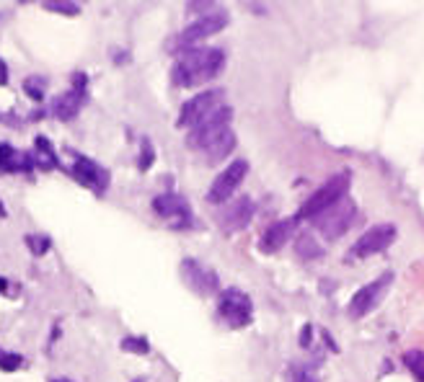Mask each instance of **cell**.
Listing matches in <instances>:
<instances>
[{
  "label": "cell",
  "instance_id": "cell-3",
  "mask_svg": "<svg viewBox=\"0 0 424 382\" xmlns=\"http://www.w3.org/2000/svg\"><path fill=\"white\" fill-rule=\"evenodd\" d=\"M225 26H228V13L223 8H212V11H207L205 16L194 18V21L179 34L174 49H189L192 52V49H197L194 44H199L202 39L212 37V34H218V31H223Z\"/></svg>",
  "mask_w": 424,
  "mask_h": 382
},
{
  "label": "cell",
  "instance_id": "cell-4",
  "mask_svg": "<svg viewBox=\"0 0 424 382\" xmlns=\"http://www.w3.org/2000/svg\"><path fill=\"white\" fill-rule=\"evenodd\" d=\"M355 217H357L355 202H352V199H341L339 204H334L331 210L318 215L313 222H316V230L321 232L326 240H336L349 230V225L355 222Z\"/></svg>",
  "mask_w": 424,
  "mask_h": 382
},
{
  "label": "cell",
  "instance_id": "cell-10",
  "mask_svg": "<svg viewBox=\"0 0 424 382\" xmlns=\"http://www.w3.org/2000/svg\"><path fill=\"white\" fill-rule=\"evenodd\" d=\"M391 274H386L383 279H375V282H370L367 287H363L360 292L352 297V302H349V315L352 318H363V315H367L372 310V307L378 305L380 297L386 294L388 285H391Z\"/></svg>",
  "mask_w": 424,
  "mask_h": 382
},
{
  "label": "cell",
  "instance_id": "cell-19",
  "mask_svg": "<svg viewBox=\"0 0 424 382\" xmlns=\"http://www.w3.org/2000/svg\"><path fill=\"white\" fill-rule=\"evenodd\" d=\"M295 248H298V253L303 256V258H316V256H321V248L313 243L311 235H300Z\"/></svg>",
  "mask_w": 424,
  "mask_h": 382
},
{
  "label": "cell",
  "instance_id": "cell-6",
  "mask_svg": "<svg viewBox=\"0 0 424 382\" xmlns=\"http://www.w3.org/2000/svg\"><path fill=\"white\" fill-rule=\"evenodd\" d=\"M246 171H249V163L246 160H235L228 168L218 173V179L212 181L210 191H207V202L210 204H225L233 199L235 189L241 186V181L246 179Z\"/></svg>",
  "mask_w": 424,
  "mask_h": 382
},
{
  "label": "cell",
  "instance_id": "cell-13",
  "mask_svg": "<svg viewBox=\"0 0 424 382\" xmlns=\"http://www.w3.org/2000/svg\"><path fill=\"white\" fill-rule=\"evenodd\" d=\"M153 210L158 212L160 217L171 220L176 227H182L189 222V207H187V202H184L182 196H176V194L158 196V199L153 202Z\"/></svg>",
  "mask_w": 424,
  "mask_h": 382
},
{
  "label": "cell",
  "instance_id": "cell-21",
  "mask_svg": "<svg viewBox=\"0 0 424 382\" xmlns=\"http://www.w3.org/2000/svg\"><path fill=\"white\" fill-rule=\"evenodd\" d=\"M288 382H311V377L305 375V372H293V375L288 377Z\"/></svg>",
  "mask_w": 424,
  "mask_h": 382
},
{
  "label": "cell",
  "instance_id": "cell-9",
  "mask_svg": "<svg viewBox=\"0 0 424 382\" xmlns=\"http://www.w3.org/2000/svg\"><path fill=\"white\" fill-rule=\"evenodd\" d=\"M396 240V227L394 225H375L370 230H365L360 238L355 240V246H352V256H375L380 251H386L391 243Z\"/></svg>",
  "mask_w": 424,
  "mask_h": 382
},
{
  "label": "cell",
  "instance_id": "cell-1",
  "mask_svg": "<svg viewBox=\"0 0 424 382\" xmlns=\"http://www.w3.org/2000/svg\"><path fill=\"white\" fill-rule=\"evenodd\" d=\"M223 65H225L223 49H192L176 62L171 78L179 88H192L215 80L223 73Z\"/></svg>",
  "mask_w": 424,
  "mask_h": 382
},
{
  "label": "cell",
  "instance_id": "cell-8",
  "mask_svg": "<svg viewBox=\"0 0 424 382\" xmlns=\"http://www.w3.org/2000/svg\"><path fill=\"white\" fill-rule=\"evenodd\" d=\"M218 106H223V90H205L189 98L182 106V117H179V127L194 129L202 119H207Z\"/></svg>",
  "mask_w": 424,
  "mask_h": 382
},
{
  "label": "cell",
  "instance_id": "cell-14",
  "mask_svg": "<svg viewBox=\"0 0 424 382\" xmlns=\"http://www.w3.org/2000/svg\"><path fill=\"white\" fill-rule=\"evenodd\" d=\"M293 230H295V220H280V222H272V225L261 232L259 246H261L264 253H274V251H280V248L288 243Z\"/></svg>",
  "mask_w": 424,
  "mask_h": 382
},
{
  "label": "cell",
  "instance_id": "cell-12",
  "mask_svg": "<svg viewBox=\"0 0 424 382\" xmlns=\"http://www.w3.org/2000/svg\"><path fill=\"white\" fill-rule=\"evenodd\" d=\"M182 274L184 279H187V285H189L192 290H197L199 294H212L218 290V274L205 269L202 263L192 261V258H187V261L182 263Z\"/></svg>",
  "mask_w": 424,
  "mask_h": 382
},
{
  "label": "cell",
  "instance_id": "cell-7",
  "mask_svg": "<svg viewBox=\"0 0 424 382\" xmlns=\"http://www.w3.org/2000/svg\"><path fill=\"white\" fill-rule=\"evenodd\" d=\"M220 318L230 326V328H243L249 326L254 318V307H251L249 294H243L241 290H225L220 294Z\"/></svg>",
  "mask_w": 424,
  "mask_h": 382
},
{
  "label": "cell",
  "instance_id": "cell-2",
  "mask_svg": "<svg viewBox=\"0 0 424 382\" xmlns=\"http://www.w3.org/2000/svg\"><path fill=\"white\" fill-rule=\"evenodd\" d=\"M347 189H349V173H339L318 189L316 194L303 204V210L298 217L300 220H316L318 215H324L326 210H331L334 204H339L341 199H347Z\"/></svg>",
  "mask_w": 424,
  "mask_h": 382
},
{
  "label": "cell",
  "instance_id": "cell-16",
  "mask_svg": "<svg viewBox=\"0 0 424 382\" xmlns=\"http://www.w3.org/2000/svg\"><path fill=\"white\" fill-rule=\"evenodd\" d=\"M76 173H78V179L83 181V184H88V186H104V181H106V176L101 173L99 165L88 163V160H81V163L76 165Z\"/></svg>",
  "mask_w": 424,
  "mask_h": 382
},
{
  "label": "cell",
  "instance_id": "cell-22",
  "mask_svg": "<svg viewBox=\"0 0 424 382\" xmlns=\"http://www.w3.org/2000/svg\"><path fill=\"white\" fill-rule=\"evenodd\" d=\"M124 346H127V349H140V352H145V344H140V341H124Z\"/></svg>",
  "mask_w": 424,
  "mask_h": 382
},
{
  "label": "cell",
  "instance_id": "cell-23",
  "mask_svg": "<svg viewBox=\"0 0 424 382\" xmlns=\"http://www.w3.org/2000/svg\"><path fill=\"white\" fill-rule=\"evenodd\" d=\"M0 217H3V204H0Z\"/></svg>",
  "mask_w": 424,
  "mask_h": 382
},
{
  "label": "cell",
  "instance_id": "cell-11",
  "mask_svg": "<svg viewBox=\"0 0 424 382\" xmlns=\"http://www.w3.org/2000/svg\"><path fill=\"white\" fill-rule=\"evenodd\" d=\"M251 217H254V204H251L249 196H238V199H233L220 210V225L228 232L243 230L251 222Z\"/></svg>",
  "mask_w": 424,
  "mask_h": 382
},
{
  "label": "cell",
  "instance_id": "cell-20",
  "mask_svg": "<svg viewBox=\"0 0 424 382\" xmlns=\"http://www.w3.org/2000/svg\"><path fill=\"white\" fill-rule=\"evenodd\" d=\"M151 157H153V150H151V145L145 143V155L140 157V165H143V168H148V165H151Z\"/></svg>",
  "mask_w": 424,
  "mask_h": 382
},
{
  "label": "cell",
  "instance_id": "cell-18",
  "mask_svg": "<svg viewBox=\"0 0 424 382\" xmlns=\"http://www.w3.org/2000/svg\"><path fill=\"white\" fill-rule=\"evenodd\" d=\"M404 364L419 382H424V352H406L404 354Z\"/></svg>",
  "mask_w": 424,
  "mask_h": 382
},
{
  "label": "cell",
  "instance_id": "cell-15",
  "mask_svg": "<svg viewBox=\"0 0 424 382\" xmlns=\"http://www.w3.org/2000/svg\"><path fill=\"white\" fill-rule=\"evenodd\" d=\"M233 148H235V135H233V129H228V132H223V135L215 140V143H210L205 148V160L207 163H220V160H225L230 153H233Z\"/></svg>",
  "mask_w": 424,
  "mask_h": 382
},
{
  "label": "cell",
  "instance_id": "cell-17",
  "mask_svg": "<svg viewBox=\"0 0 424 382\" xmlns=\"http://www.w3.org/2000/svg\"><path fill=\"white\" fill-rule=\"evenodd\" d=\"M57 109H54V114L60 117V119H70V117H76L78 109H81V96H78L76 90L73 93H65L62 98H57Z\"/></svg>",
  "mask_w": 424,
  "mask_h": 382
},
{
  "label": "cell",
  "instance_id": "cell-5",
  "mask_svg": "<svg viewBox=\"0 0 424 382\" xmlns=\"http://www.w3.org/2000/svg\"><path fill=\"white\" fill-rule=\"evenodd\" d=\"M230 109H228L225 104L218 106L215 112L207 117V119H202L194 129H189V137H187V143L194 148V150H205L207 145L215 143L223 132H228L230 129Z\"/></svg>",
  "mask_w": 424,
  "mask_h": 382
}]
</instances>
